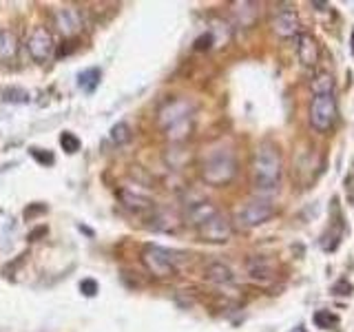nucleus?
Returning a JSON list of instances; mask_svg holds the SVG:
<instances>
[{
	"instance_id": "1",
	"label": "nucleus",
	"mask_w": 354,
	"mask_h": 332,
	"mask_svg": "<svg viewBox=\"0 0 354 332\" xmlns=\"http://www.w3.org/2000/svg\"><path fill=\"white\" fill-rule=\"evenodd\" d=\"M281 155L272 142H261L254 151L252 160V184L261 197H268L279 191L281 184Z\"/></svg>"
},
{
	"instance_id": "2",
	"label": "nucleus",
	"mask_w": 354,
	"mask_h": 332,
	"mask_svg": "<svg viewBox=\"0 0 354 332\" xmlns=\"http://www.w3.org/2000/svg\"><path fill=\"white\" fill-rule=\"evenodd\" d=\"M158 124L166 140L184 142L193 131V104L184 98L169 100L158 113Z\"/></svg>"
},
{
	"instance_id": "3",
	"label": "nucleus",
	"mask_w": 354,
	"mask_h": 332,
	"mask_svg": "<svg viewBox=\"0 0 354 332\" xmlns=\"http://www.w3.org/2000/svg\"><path fill=\"white\" fill-rule=\"evenodd\" d=\"M237 158L230 149H215L206 155L202 166V180L210 186H224L235 180Z\"/></svg>"
},
{
	"instance_id": "4",
	"label": "nucleus",
	"mask_w": 354,
	"mask_h": 332,
	"mask_svg": "<svg viewBox=\"0 0 354 332\" xmlns=\"http://www.w3.org/2000/svg\"><path fill=\"white\" fill-rule=\"evenodd\" d=\"M339 120V107H337V95L335 93H324L315 95L308 109V122L310 129L315 133H330L337 127Z\"/></svg>"
},
{
	"instance_id": "5",
	"label": "nucleus",
	"mask_w": 354,
	"mask_h": 332,
	"mask_svg": "<svg viewBox=\"0 0 354 332\" xmlns=\"http://www.w3.org/2000/svg\"><path fill=\"white\" fill-rule=\"evenodd\" d=\"M274 204L270 202L268 197H254L250 202L243 204L237 215H235V226L241 230H250V228H257L261 224H266L268 219L274 217Z\"/></svg>"
},
{
	"instance_id": "6",
	"label": "nucleus",
	"mask_w": 354,
	"mask_h": 332,
	"mask_svg": "<svg viewBox=\"0 0 354 332\" xmlns=\"http://www.w3.org/2000/svg\"><path fill=\"white\" fill-rule=\"evenodd\" d=\"M142 264L149 270L151 277L155 279H171L177 275V264L171 250H166L162 246H147L142 250Z\"/></svg>"
},
{
	"instance_id": "7",
	"label": "nucleus",
	"mask_w": 354,
	"mask_h": 332,
	"mask_svg": "<svg viewBox=\"0 0 354 332\" xmlns=\"http://www.w3.org/2000/svg\"><path fill=\"white\" fill-rule=\"evenodd\" d=\"M55 40H53V33L51 29L47 27H36L31 33H29V38H27V51L29 55L36 62H49L53 55H55Z\"/></svg>"
},
{
	"instance_id": "8",
	"label": "nucleus",
	"mask_w": 354,
	"mask_h": 332,
	"mask_svg": "<svg viewBox=\"0 0 354 332\" xmlns=\"http://www.w3.org/2000/svg\"><path fill=\"white\" fill-rule=\"evenodd\" d=\"M82 11L73 7V5H66V7H60L53 11V27L58 29L60 36L64 38H73L77 33L82 31Z\"/></svg>"
},
{
	"instance_id": "9",
	"label": "nucleus",
	"mask_w": 354,
	"mask_h": 332,
	"mask_svg": "<svg viewBox=\"0 0 354 332\" xmlns=\"http://www.w3.org/2000/svg\"><path fill=\"white\" fill-rule=\"evenodd\" d=\"M195 230H197V235L202 237L204 241H210V243H224V241H228L230 235H232V224L228 221L226 215L215 213L210 219H206L204 224H199Z\"/></svg>"
},
{
	"instance_id": "10",
	"label": "nucleus",
	"mask_w": 354,
	"mask_h": 332,
	"mask_svg": "<svg viewBox=\"0 0 354 332\" xmlns=\"http://www.w3.org/2000/svg\"><path fill=\"white\" fill-rule=\"evenodd\" d=\"M272 31L279 38H297L301 33V20L295 9H279L272 18Z\"/></svg>"
},
{
	"instance_id": "11",
	"label": "nucleus",
	"mask_w": 354,
	"mask_h": 332,
	"mask_svg": "<svg viewBox=\"0 0 354 332\" xmlns=\"http://www.w3.org/2000/svg\"><path fill=\"white\" fill-rule=\"evenodd\" d=\"M295 42H297L299 62H301L306 69H315V66H319V55H321L319 42L310 36V33H304V31L295 38Z\"/></svg>"
},
{
	"instance_id": "12",
	"label": "nucleus",
	"mask_w": 354,
	"mask_h": 332,
	"mask_svg": "<svg viewBox=\"0 0 354 332\" xmlns=\"http://www.w3.org/2000/svg\"><path fill=\"white\" fill-rule=\"evenodd\" d=\"M215 213H219V208L210 202V199H204V197H199V199H195V202L186 204V221L195 228L199 224H204V221L210 219Z\"/></svg>"
},
{
	"instance_id": "13",
	"label": "nucleus",
	"mask_w": 354,
	"mask_h": 332,
	"mask_svg": "<svg viewBox=\"0 0 354 332\" xmlns=\"http://www.w3.org/2000/svg\"><path fill=\"white\" fill-rule=\"evenodd\" d=\"M18 36L11 29H0V62L11 64L18 55Z\"/></svg>"
},
{
	"instance_id": "14",
	"label": "nucleus",
	"mask_w": 354,
	"mask_h": 332,
	"mask_svg": "<svg viewBox=\"0 0 354 332\" xmlns=\"http://www.w3.org/2000/svg\"><path fill=\"white\" fill-rule=\"evenodd\" d=\"M120 199H122V204H124L129 210H133V213H142V210L153 208L151 197L140 193V191H133V188H122Z\"/></svg>"
},
{
	"instance_id": "15",
	"label": "nucleus",
	"mask_w": 354,
	"mask_h": 332,
	"mask_svg": "<svg viewBox=\"0 0 354 332\" xmlns=\"http://www.w3.org/2000/svg\"><path fill=\"white\" fill-rule=\"evenodd\" d=\"M232 14L241 27H252L257 20V3H232Z\"/></svg>"
},
{
	"instance_id": "16",
	"label": "nucleus",
	"mask_w": 354,
	"mask_h": 332,
	"mask_svg": "<svg viewBox=\"0 0 354 332\" xmlns=\"http://www.w3.org/2000/svg\"><path fill=\"white\" fill-rule=\"evenodd\" d=\"M204 277L213 284H232V279H235V275H232V270L228 268V266L219 264V261L208 264L206 270H204Z\"/></svg>"
},
{
	"instance_id": "17",
	"label": "nucleus",
	"mask_w": 354,
	"mask_h": 332,
	"mask_svg": "<svg viewBox=\"0 0 354 332\" xmlns=\"http://www.w3.org/2000/svg\"><path fill=\"white\" fill-rule=\"evenodd\" d=\"M151 228L162 230V232H175L180 228V219H177L175 213H169V210H160V213H153L151 217Z\"/></svg>"
},
{
	"instance_id": "18",
	"label": "nucleus",
	"mask_w": 354,
	"mask_h": 332,
	"mask_svg": "<svg viewBox=\"0 0 354 332\" xmlns=\"http://www.w3.org/2000/svg\"><path fill=\"white\" fill-rule=\"evenodd\" d=\"M100 80H102V71L97 66H88L80 75H77V86L82 89L84 93H93L100 86Z\"/></svg>"
},
{
	"instance_id": "19",
	"label": "nucleus",
	"mask_w": 354,
	"mask_h": 332,
	"mask_svg": "<svg viewBox=\"0 0 354 332\" xmlns=\"http://www.w3.org/2000/svg\"><path fill=\"white\" fill-rule=\"evenodd\" d=\"M310 89H313V95H324V93H335V80H332L330 73L319 71L313 80H310Z\"/></svg>"
},
{
	"instance_id": "20",
	"label": "nucleus",
	"mask_w": 354,
	"mask_h": 332,
	"mask_svg": "<svg viewBox=\"0 0 354 332\" xmlns=\"http://www.w3.org/2000/svg\"><path fill=\"white\" fill-rule=\"evenodd\" d=\"M313 321H315L319 328H324V330H337L339 324H341V319L335 313H332V310H326V308L324 310H317Z\"/></svg>"
},
{
	"instance_id": "21",
	"label": "nucleus",
	"mask_w": 354,
	"mask_h": 332,
	"mask_svg": "<svg viewBox=\"0 0 354 332\" xmlns=\"http://www.w3.org/2000/svg\"><path fill=\"white\" fill-rule=\"evenodd\" d=\"M131 127L127 122H118V124L111 129V142L115 144V147H124L127 142H131Z\"/></svg>"
},
{
	"instance_id": "22",
	"label": "nucleus",
	"mask_w": 354,
	"mask_h": 332,
	"mask_svg": "<svg viewBox=\"0 0 354 332\" xmlns=\"http://www.w3.org/2000/svg\"><path fill=\"white\" fill-rule=\"evenodd\" d=\"M3 100L5 102H11V104H27L29 102V91L20 86H11V89H5L3 91Z\"/></svg>"
},
{
	"instance_id": "23",
	"label": "nucleus",
	"mask_w": 354,
	"mask_h": 332,
	"mask_svg": "<svg viewBox=\"0 0 354 332\" xmlns=\"http://www.w3.org/2000/svg\"><path fill=\"white\" fill-rule=\"evenodd\" d=\"M60 147L66 153H77V151H80V147H82V142H80V138L75 136V133L64 131L62 136H60Z\"/></svg>"
},
{
	"instance_id": "24",
	"label": "nucleus",
	"mask_w": 354,
	"mask_h": 332,
	"mask_svg": "<svg viewBox=\"0 0 354 332\" xmlns=\"http://www.w3.org/2000/svg\"><path fill=\"white\" fill-rule=\"evenodd\" d=\"M213 31H208V33H204L202 38H197L195 40V49L197 51H204V49H210V44H213Z\"/></svg>"
},
{
	"instance_id": "25",
	"label": "nucleus",
	"mask_w": 354,
	"mask_h": 332,
	"mask_svg": "<svg viewBox=\"0 0 354 332\" xmlns=\"http://www.w3.org/2000/svg\"><path fill=\"white\" fill-rule=\"evenodd\" d=\"M80 290H82L84 297H95V293H97V284H95L93 279H82V282H80Z\"/></svg>"
},
{
	"instance_id": "26",
	"label": "nucleus",
	"mask_w": 354,
	"mask_h": 332,
	"mask_svg": "<svg viewBox=\"0 0 354 332\" xmlns=\"http://www.w3.org/2000/svg\"><path fill=\"white\" fill-rule=\"evenodd\" d=\"M31 155H33V158H36L40 164H44V166H51L53 164V155L51 153H40V149H31Z\"/></svg>"
},
{
	"instance_id": "27",
	"label": "nucleus",
	"mask_w": 354,
	"mask_h": 332,
	"mask_svg": "<svg viewBox=\"0 0 354 332\" xmlns=\"http://www.w3.org/2000/svg\"><path fill=\"white\" fill-rule=\"evenodd\" d=\"M350 49H352V55H354V29H352V38H350Z\"/></svg>"
},
{
	"instance_id": "28",
	"label": "nucleus",
	"mask_w": 354,
	"mask_h": 332,
	"mask_svg": "<svg viewBox=\"0 0 354 332\" xmlns=\"http://www.w3.org/2000/svg\"><path fill=\"white\" fill-rule=\"evenodd\" d=\"M292 332H306V328H304V326H299V328H295Z\"/></svg>"
}]
</instances>
